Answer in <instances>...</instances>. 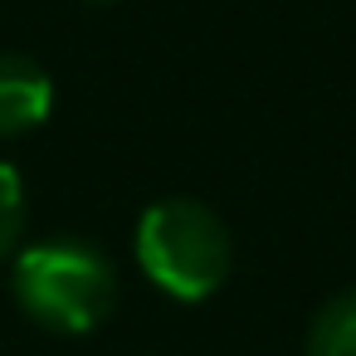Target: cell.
<instances>
[{"label": "cell", "mask_w": 356, "mask_h": 356, "mask_svg": "<svg viewBox=\"0 0 356 356\" xmlns=\"http://www.w3.org/2000/svg\"><path fill=\"white\" fill-rule=\"evenodd\" d=\"M137 264L161 293L200 302L229 278V229L200 200H156L137 225Z\"/></svg>", "instance_id": "obj_1"}, {"label": "cell", "mask_w": 356, "mask_h": 356, "mask_svg": "<svg viewBox=\"0 0 356 356\" xmlns=\"http://www.w3.org/2000/svg\"><path fill=\"white\" fill-rule=\"evenodd\" d=\"M15 298L49 332H93L118 302V273L98 249L54 239L15 259Z\"/></svg>", "instance_id": "obj_2"}, {"label": "cell", "mask_w": 356, "mask_h": 356, "mask_svg": "<svg viewBox=\"0 0 356 356\" xmlns=\"http://www.w3.org/2000/svg\"><path fill=\"white\" fill-rule=\"evenodd\" d=\"M54 108V83L40 64L6 54L0 59V132H30L49 118Z\"/></svg>", "instance_id": "obj_3"}, {"label": "cell", "mask_w": 356, "mask_h": 356, "mask_svg": "<svg viewBox=\"0 0 356 356\" xmlns=\"http://www.w3.org/2000/svg\"><path fill=\"white\" fill-rule=\"evenodd\" d=\"M307 356H356V288L341 293V298H332L317 312Z\"/></svg>", "instance_id": "obj_4"}, {"label": "cell", "mask_w": 356, "mask_h": 356, "mask_svg": "<svg viewBox=\"0 0 356 356\" xmlns=\"http://www.w3.org/2000/svg\"><path fill=\"white\" fill-rule=\"evenodd\" d=\"M20 229H25V181L15 166L0 161V264L20 244Z\"/></svg>", "instance_id": "obj_5"}]
</instances>
